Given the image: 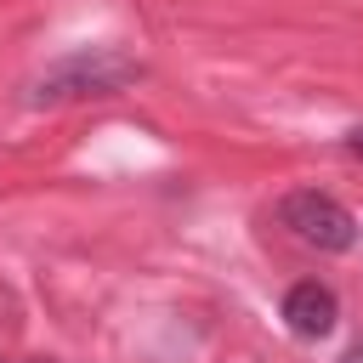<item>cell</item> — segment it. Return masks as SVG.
<instances>
[{"label":"cell","instance_id":"cell-2","mask_svg":"<svg viewBox=\"0 0 363 363\" xmlns=\"http://www.w3.org/2000/svg\"><path fill=\"white\" fill-rule=\"evenodd\" d=\"M278 216H284V227H289L301 244H312V250L340 255V250H352V244H357V221H352V210H346L340 199L318 193V187L289 193V199L278 204Z\"/></svg>","mask_w":363,"mask_h":363},{"label":"cell","instance_id":"cell-1","mask_svg":"<svg viewBox=\"0 0 363 363\" xmlns=\"http://www.w3.org/2000/svg\"><path fill=\"white\" fill-rule=\"evenodd\" d=\"M142 68L119 51H79L68 62H57L51 74H40L34 102H68V96H113L119 85H130Z\"/></svg>","mask_w":363,"mask_h":363},{"label":"cell","instance_id":"cell-3","mask_svg":"<svg viewBox=\"0 0 363 363\" xmlns=\"http://www.w3.org/2000/svg\"><path fill=\"white\" fill-rule=\"evenodd\" d=\"M335 289L329 284H318V278H301L289 295H284V323H289V335L295 340H323L329 329H335Z\"/></svg>","mask_w":363,"mask_h":363},{"label":"cell","instance_id":"cell-4","mask_svg":"<svg viewBox=\"0 0 363 363\" xmlns=\"http://www.w3.org/2000/svg\"><path fill=\"white\" fill-rule=\"evenodd\" d=\"M346 153H352V159H363V125H357V130H346Z\"/></svg>","mask_w":363,"mask_h":363},{"label":"cell","instance_id":"cell-5","mask_svg":"<svg viewBox=\"0 0 363 363\" xmlns=\"http://www.w3.org/2000/svg\"><path fill=\"white\" fill-rule=\"evenodd\" d=\"M340 363H363V340H357V346H352V352H346Z\"/></svg>","mask_w":363,"mask_h":363}]
</instances>
